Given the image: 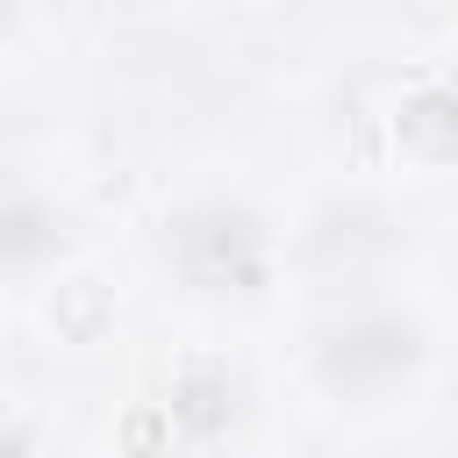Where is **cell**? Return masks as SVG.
Masks as SVG:
<instances>
[{
	"instance_id": "6da1fadb",
	"label": "cell",
	"mask_w": 458,
	"mask_h": 458,
	"mask_svg": "<svg viewBox=\"0 0 458 458\" xmlns=\"http://www.w3.org/2000/svg\"><path fill=\"white\" fill-rule=\"evenodd\" d=\"M165 250L200 293H258L265 279V229L250 208H229V200L179 208L165 222Z\"/></svg>"
},
{
	"instance_id": "7a4b0ae2",
	"label": "cell",
	"mask_w": 458,
	"mask_h": 458,
	"mask_svg": "<svg viewBox=\"0 0 458 458\" xmlns=\"http://www.w3.org/2000/svg\"><path fill=\"white\" fill-rule=\"evenodd\" d=\"M415 365H422V329L408 315H351V322H329L315 344V379L344 401H372L401 386Z\"/></svg>"
},
{
	"instance_id": "3957f363",
	"label": "cell",
	"mask_w": 458,
	"mask_h": 458,
	"mask_svg": "<svg viewBox=\"0 0 458 458\" xmlns=\"http://www.w3.org/2000/svg\"><path fill=\"white\" fill-rule=\"evenodd\" d=\"M64 250V215L43 200H0V265H43Z\"/></svg>"
},
{
	"instance_id": "277c9868",
	"label": "cell",
	"mask_w": 458,
	"mask_h": 458,
	"mask_svg": "<svg viewBox=\"0 0 458 458\" xmlns=\"http://www.w3.org/2000/svg\"><path fill=\"white\" fill-rule=\"evenodd\" d=\"M172 415H179L193 437H215V429L236 415V379L215 372V365H193V372L172 386Z\"/></svg>"
}]
</instances>
